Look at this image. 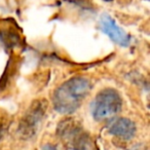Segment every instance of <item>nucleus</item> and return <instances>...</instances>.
Instances as JSON below:
<instances>
[{
	"label": "nucleus",
	"mask_w": 150,
	"mask_h": 150,
	"mask_svg": "<svg viewBox=\"0 0 150 150\" xmlns=\"http://www.w3.org/2000/svg\"><path fill=\"white\" fill-rule=\"evenodd\" d=\"M92 83L86 77L77 76L62 83L54 93L52 104L59 113L72 114L88 96Z\"/></svg>",
	"instance_id": "1"
},
{
	"label": "nucleus",
	"mask_w": 150,
	"mask_h": 150,
	"mask_svg": "<svg viewBox=\"0 0 150 150\" xmlns=\"http://www.w3.org/2000/svg\"><path fill=\"white\" fill-rule=\"evenodd\" d=\"M122 101L114 88H105L98 93L92 102L91 110L96 120L112 118L120 111Z\"/></svg>",
	"instance_id": "2"
},
{
	"label": "nucleus",
	"mask_w": 150,
	"mask_h": 150,
	"mask_svg": "<svg viewBox=\"0 0 150 150\" xmlns=\"http://www.w3.org/2000/svg\"><path fill=\"white\" fill-rule=\"evenodd\" d=\"M46 108H47V103L45 100L34 101L33 104L26 112L20 125L19 131L22 136H24L25 138H29L36 133V129L42 117L44 116Z\"/></svg>",
	"instance_id": "3"
},
{
	"label": "nucleus",
	"mask_w": 150,
	"mask_h": 150,
	"mask_svg": "<svg viewBox=\"0 0 150 150\" xmlns=\"http://www.w3.org/2000/svg\"><path fill=\"white\" fill-rule=\"evenodd\" d=\"M60 135L69 143L68 150H91L90 140L74 121H64L60 127Z\"/></svg>",
	"instance_id": "4"
},
{
	"label": "nucleus",
	"mask_w": 150,
	"mask_h": 150,
	"mask_svg": "<svg viewBox=\"0 0 150 150\" xmlns=\"http://www.w3.org/2000/svg\"><path fill=\"white\" fill-rule=\"evenodd\" d=\"M100 28L106 35L120 46L127 47L131 43V36L119 27L114 21V19L109 15H103L100 19Z\"/></svg>",
	"instance_id": "5"
},
{
	"label": "nucleus",
	"mask_w": 150,
	"mask_h": 150,
	"mask_svg": "<svg viewBox=\"0 0 150 150\" xmlns=\"http://www.w3.org/2000/svg\"><path fill=\"white\" fill-rule=\"evenodd\" d=\"M108 131L111 135L122 140H131L136 134V125L131 119L119 117L110 122Z\"/></svg>",
	"instance_id": "6"
},
{
	"label": "nucleus",
	"mask_w": 150,
	"mask_h": 150,
	"mask_svg": "<svg viewBox=\"0 0 150 150\" xmlns=\"http://www.w3.org/2000/svg\"><path fill=\"white\" fill-rule=\"evenodd\" d=\"M0 39L6 47L13 48L20 45V33L11 23H0Z\"/></svg>",
	"instance_id": "7"
},
{
	"label": "nucleus",
	"mask_w": 150,
	"mask_h": 150,
	"mask_svg": "<svg viewBox=\"0 0 150 150\" xmlns=\"http://www.w3.org/2000/svg\"><path fill=\"white\" fill-rule=\"evenodd\" d=\"M6 125H7V115L2 110H0V139H1L3 133H4Z\"/></svg>",
	"instance_id": "8"
},
{
	"label": "nucleus",
	"mask_w": 150,
	"mask_h": 150,
	"mask_svg": "<svg viewBox=\"0 0 150 150\" xmlns=\"http://www.w3.org/2000/svg\"><path fill=\"white\" fill-rule=\"evenodd\" d=\"M42 150H58V149L52 145H45V146H43Z\"/></svg>",
	"instance_id": "9"
},
{
	"label": "nucleus",
	"mask_w": 150,
	"mask_h": 150,
	"mask_svg": "<svg viewBox=\"0 0 150 150\" xmlns=\"http://www.w3.org/2000/svg\"><path fill=\"white\" fill-rule=\"evenodd\" d=\"M104 1H106V2H109V1H112V0H104Z\"/></svg>",
	"instance_id": "10"
}]
</instances>
